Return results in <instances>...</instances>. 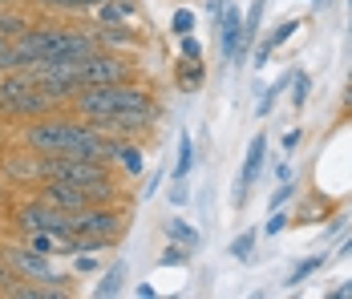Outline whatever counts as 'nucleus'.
Instances as JSON below:
<instances>
[{"label":"nucleus","mask_w":352,"mask_h":299,"mask_svg":"<svg viewBox=\"0 0 352 299\" xmlns=\"http://www.w3.org/2000/svg\"><path fill=\"white\" fill-rule=\"evenodd\" d=\"M65 109H73V113L85 118V122H98V118H122V113H150V118H162L158 98H154L150 85H142V81L89 85V89H81Z\"/></svg>","instance_id":"1"},{"label":"nucleus","mask_w":352,"mask_h":299,"mask_svg":"<svg viewBox=\"0 0 352 299\" xmlns=\"http://www.w3.org/2000/svg\"><path fill=\"white\" fill-rule=\"evenodd\" d=\"M77 77L81 89L89 85H118V81H134L138 77V61L130 53H113V49H98L85 61H77Z\"/></svg>","instance_id":"2"},{"label":"nucleus","mask_w":352,"mask_h":299,"mask_svg":"<svg viewBox=\"0 0 352 299\" xmlns=\"http://www.w3.org/2000/svg\"><path fill=\"white\" fill-rule=\"evenodd\" d=\"M0 259L12 267L21 279H36V283H73L69 275H61V271L53 267V255H41L29 243H4V247H0Z\"/></svg>","instance_id":"3"},{"label":"nucleus","mask_w":352,"mask_h":299,"mask_svg":"<svg viewBox=\"0 0 352 299\" xmlns=\"http://www.w3.org/2000/svg\"><path fill=\"white\" fill-rule=\"evenodd\" d=\"M69 223L77 234H98V239H113V243L126 231V214L118 202H89V206L73 210Z\"/></svg>","instance_id":"4"},{"label":"nucleus","mask_w":352,"mask_h":299,"mask_svg":"<svg viewBox=\"0 0 352 299\" xmlns=\"http://www.w3.org/2000/svg\"><path fill=\"white\" fill-rule=\"evenodd\" d=\"M263 166H267V133L259 130L255 137H251L247 154H243V170H239V182H235V195H231L235 206H243V202H247V195L255 190V182H259Z\"/></svg>","instance_id":"5"},{"label":"nucleus","mask_w":352,"mask_h":299,"mask_svg":"<svg viewBox=\"0 0 352 299\" xmlns=\"http://www.w3.org/2000/svg\"><path fill=\"white\" fill-rule=\"evenodd\" d=\"M53 109H61L57 101L49 98L45 89H25V93H16V98L0 101V118H21V122H29V118H45V113H53Z\"/></svg>","instance_id":"6"},{"label":"nucleus","mask_w":352,"mask_h":299,"mask_svg":"<svg viewBox=\"0 0 352 299\" xmlns=\"http://www.w3.org/2000/svg\"><path fill=\"white\" fill-rule=\"evenodd\" d=\"M41 190H36V199L49 202V206H57V210H81V206H89V195L81 190V186H73L65 178H45V182H36Z\"/></svg>","instance_id":"7"},{"label":"nucleus","mask_w":352,"mask_h":299,"mask_svg":"<svg viewBox=\"0 0 352 299\" xmlns=\"http://www.w3.org/2000/svg\"><path fill=\"white\" fill-rule=\"evenodd\" d=\"M142 154H146V150H142L138 137H109L106 158H109V166H118L122 178H138L142 170H146V158H142Z\"/></svg>","instance_id":"8"},{"label":"nucleus","mask_w":352,"mask_h":299,"mask_svg":"<svg viewBox=\"0 0 352 299\" xmlns=\"http://www.w3.org/2000/svg\"><path fill=\"white\" fill-rule=\"evenodd\" d=\"M219 45H223V61H239L243 57V16H239V8L227 0L223 4V12H219Z\"/></svg>","instance_id":"9"},{"label":"nucleus","mask_w":352,"mask_h":299,"mask_svg":"<svg viewBox=\"0 0 352 299\" xmlns=\"http://www.w3.org/2000/svg\"><path fill=\"white\" fill-rule=\"evenodd\" d=\"M98 45L102 49H113V53H130V49H142L146 45V33L138 25H89Z\"/></svg>","instance_id":"10"},{"label":"nucleus","mask_w":352,"mask_h":299,"mask_svg":"<svg viewBox=\"0 0 352 299\" xmlns=\"http://www.w3.org/2000/svg\"><path fill=\"white\" fill-rule=\"evenodd\" d=\"M85 16H89V25H138L142 8L138 0H102Z\"/></svg>","instance_id":"11"},{"label":"nucleus","mask_w":352,"mask_h":299,"mask_svg":"<svg viewBox=\"0 0 352 299\" xmlns=\"http://www.w3.org/2000/svg\"><path fill=\"white\" fill-rule=\"evenodd\" d=\"M203 81H207V65H203V57H178L175 65V85L182 93H195V89H203Z\"/></svg>","instance_id":"12"},{"label":"nucleus","mask_w":352,"mask_h":299,"mask_svg":"<svg viewBox=\"0 0 352 299\" xmlns=\"http://www.w3.org/2000/svg\"><path fill=\"white\" fill-rule=\"evenodd\" d=\"M296 29H300V21H292V16H287V21H280L272 33L263 36V45H259V49H255V57H251V61H255V69L267 65V61H272V53L280 49L283 41H287V36H296Z\"/></svg>","instance_id":"13"},{"label":"nucleus","mask_w":352,"mask_h":299,"mask_svg":"<svg viewBox=\"0 0 352 299\" xmlns=\"http://www.w3.org/2000/svg\"><path fill=\"white\" fill-rule=\"evenodd\" d=\"M33 12H29V4H8V8H0V36H8V41H16V36L25 33V29H33Z\"/></svg>","instance_id":"14"},{"label":"nucleus","mask_w":352,"mask_h":299,"mask_svg":"<svg viewBox=\"0 0 352 299\" xmlns=\"http://www.w3.org/2000/svg\"><path fill=\"white\" fill-rule=\"evenodd\" d=\"M162 234H166L170 243H182L186 251H199V247H203V231H199V227H190L182 214H170V219L162 223Z\"/></svg>","instance_id":"15"},{"label":"nucleus","mask_w":352,"mask_h":299,"mask_svg":"<svg viewBox=\"0 0 352 299\" xmlns=\"http://www.w3.org/2000/svg\"><path fill=\"white\" fill-rule=\"evenodd\" d=\"M122 291H126V263L118 259V263H109V267H106V275L98 279L94 296H98V299H113V296H122Z\"/></svg>","instance_id":"16"},{"label":"nucleus","mask_w":352,"mask_h":299,"mask_svg":"<svg viewBox=\"0 0 352 299\" xmlns=\"http://www.w3.org/2000/svg\"><path fill=\"white\" fill-rule=\"evenodd\" d=\"M94 4H102V0H29V8H36V12H49V16H69V12H89Z\"/></svg>","instance_id":"17"},{"label":"nucleus","mask_w":352,"mask_h":299,"mask_svg":"<svg viewBox=\"0 0 352 299\" xmlns=\"http://www.w3.org/2000/svg\"><path fill=\"white\" fill-rule=\"evenodd\" d=\"M195 166V137L190 133H178V158H175V182H186Z\"/></svg>","instance_id":"18"},{"label":"nucleus","mask_w":352,"mask_h":299,"mask_svg":"<svg viewBox=\"0 0 352 299\" xmlns=\"http://www.w3.org/2000/svg\"><path fill=\"white\" fill-rule=\"evenodd\" d=\"M33 251H41V255H61V239L65 234H57V231H33V234H21Z\"/></svg>","instance_id":"19"},{"label":"nucleus","mask_w":352,"mask_h":299,"mask_svg":"<svg viewBox=\"0 0 352 299\" xmlns=\"http://www.w3.org/2000/svg\"><path fill=\"white\" fill-rule=\"evenodd\" d=\"M255 243H259V231L251 227V231H243V234H235L231 243H227V255L235 259V263H247L251 259V251H255Z\"/></svg>","instance_id":"20"},{"label":"nucleus","mask_w":352,"mask_h":299,"mask_svg":"<svg viewBox=\"0 0 352 299\" xmlns=\"http://www.w3.org/2000/svg\"><path fill=\"white\" fill-rule=\"evenodd\" d=\"M287 85H292V69L283 73V77L276 81V85H267V89H263V98L255 101V118H267V113H272V105L280 101V93L287 89Z\"/></svg>","instance_id":"21"},{"label":"nucleus","mask_w":352,"mask_h":299,"mask_svg":"<svg viewBox=\"0 0 352 299\" xmlns=\"http://www.w3.org/2000/svg\"><path fill=\"white\" fill-rule=\"evenodd\" d=\"M263 8H267V0H251V8H247V16H243V45H251V41H255V33H259V21H263Z\"/></svg>","instance_id":"22"},{"label":"nucleus","mask_w":352,"mask_h":299,"mask_svg":"<svg viewBox=\"0 0 352 299\" xmlns=\"http://www.w3.org/2000/svg\"><path fill=\"white\" fill-rule=\"evenodd\" d=\"M292 85H296V89H292V105H296V109H304L308 89H312V77H308L304 69H292Z\"/></svg>","instance_id":"23"},{"label":"nucleus","mask_w":352,"mask_h":299,"mask_svg":"<svg viewBox=\"0 0 352 299\" xmlns=\"http://www.w3.org/2000/svg\"><path fill=\"white\" fill-rule=\"evenodd\" d=\"M320 267H324V255H312V259H304V263L292 271V279H287V283H292V287H300V283H304L308 275H316Z\"/></svg>","instance_id":"24"},{"label":"nucleus","mask_w":352,"mask_h":299,"mask_svg":"<svg viewBox=\"0 0 352 299\" xmlns=\"http://www.w3.org/2000/svg\"><path fill=\"white\" fill-rule=\"evenodd\" d=\"M170 29H175L178 36L195 33V12H190V8H178L175 16H170Z\"/></svg>","instance_id":"25"},{"label":"nucleus","mask_w":352,"mask_h":299,"mask_svg":"<svg viewBox=\"0 0 352 299\" xmlns=\"http://www.w3.org/2000/svg\"><path fill=\"white\" fill-rule=\"evenodd\" d=\"M186 259H190V251H186L182 243H170V247L162 251V267H182Z\"/></svg>","instance_id":"26"},{"label":"nucleus","mask_w":352,"mask_h":299,"mask_svg":"<svg viewBox=\"0 0 352 299\" xmlns=\"http://www.w3.org/2000/svg\"><path fill=\"white\" fill-rule=\"evenodd\" d=\"M287 223H292V214L287 210H272V219H267V227H263V234H280V231H287Z\"/></svg>","instance_id":"27"},{"label":"nucleus","mask_w":352,"mask_h":299,"mask_svg":"<svg viewBox=\"0 0 352 299\" xmlns=\"http://www.w3.org/2000/svg\"><path fill=\"white\" fill-rule=\"evenodd\" d=\"M292 195H296V178H292V182H280V190L272 195V210H280V206H287V199H292Z\"/></svg>","instance_id":"28"},{"label":"nucleus","mask_w":352,"mask_h":299,"mask_svg":"<svg viewBox=\"0 0 352 299\" xmlns=\"http://www.w3.org/2000/svg\"><path fill=\"white\" fill-rule=\"evenodd\" d=\"M16 279H21V275H16V271H12V267L4 263V259H0V296H8V291H12V283H16Z\"/></svg>","instance_id":"29"},{"label":"nucleus","mask_w":352,"mask_h":299,"mask_svg":"<svg viewBox=\"0 0 352 299\" xmlns=\"http://www.w3.org/2000/svg\"><path fill=\"white\" fill-rule=\"evenodd\" d=\"M182 57H203V45H199V36H182Z\"/></svg>","instance_id":"30"},{"label":"nucleus","mask_w":352,"mask_h":299,"mask_svg":"<svg viewBox=\"0 0 352 299\" xmlns=\"http://www.w3.org/2000/svg\"><path fill=\"white\" fill-rule=\"evenodd\" d=\"M77 271H81V275L98 271V259H94V251H81V259H77Z\"/></svg>","instance_id":"31"},{"label":"nucleus","mask_w":352,"mask_h":299,"mask_svg":"<svg viewBox=\"0 0 352 299\" xmlns=\"http://www.w3.org/2000/svg\"><path fill=\"white\" fill-rule=\"evenodd\" d=\"M300 137H304L300 130H287V133H283V154H292V150L300 146Z\"/></svg>","instance_id":"32"},{"label":"nucleus","mask_w":352,"mask_h":299,"mask_svg":"<svg viewBox=\"0 0 352 299\" xmlns=\"http://www.w3.org/2000/svg\"><path fill=\"white\" fill-rule=\"evenodd\" d=\"M186 199H190V190H186V182H175V190H170V202H175V206H182Z\"/></svg>","instance_id":"33"},{"label":"nucleus","mask_w":352,"mask_h":299,"mask_svg":"<svg viewBox=\"0 0 352 299\" xmlns=\"http://www.w3.org/2000/svg\"><path fill=\"white\" fill-rule=\"evenodd\" d=\"M344 296H352V279H344L336 291H328V299H344Z\"/></svg>","instance_id":"34"},{"label":"nucleus","mask_w":352,"mask_h":299,"mask_svg":"<svg viewBox=\"0 0 352 299\" xmlns=\"http://www.w3.org/2000/svg\"><path fill=\"white\" fill-rule=\"evenodd\" d=\"M276 174H280V182H292V178H296V166H292V162H280Z\"/></svg>","instance_id":"35"},{"label":"nucleus","mask_w":352,"mask_h":299,"mask_svg":"<svg viewBox=\"0 0 352 299\" xmlns=\"http://www.w3.org/2000/svg\"><path fill=\"white\" fill-rule=\"evenodd\" d=\"M134 296H138V299H154V296H158V291H154L150 283H138V287H134Z\"/></svg>","instance_id":"36"},{"label":"nucleus","mask_w":352,"mask_h":299,"mask_svg":"<svg viewBox=\"0 0 352 299\" xmlns=\"http://www.w3.org/2000/svg\"><path fill=\"white\" fill-rule=\"evenodd\" d=\"M344 113H352V73H349V85H344Z\"/></svg>","instance_id":"37"},{"label":"nucleus","mask_w":352,"mask_h":299,"mask_svg":"<svg viewBox=\"0 0 352 299\" xmlns=\"http://www.w3.org/2000/svg\"><path fill=\"white\" fill-rule=\"evenodd\" d=\"M8 4H29V0H0V8H8Z\"/></svg>","instance_id":"38"},{"label":"nucleus","mask_w":352,"mask_h":299,"mask_svg":"<svg viewBox=\"0 0 352 299\" xmlns=\"http://www.w3.org/2000/svg\"><path fill=\"white\" fill-rule=\"evenodd\" d=\"M349 29H352V0H349Z\"/></svg>","instance_id":"39"},{"label":"nucleus","mask_w":352,"mask_h":299,"mask_svg":"<svg viewBox=\"0 0 352 299\" xmlns=\"http://www.w3.org/2000/svg\"><path fill=\"white\" fill-rule=\"evenodd\" d=\"M4 45H8V36H0V49H4Z\"/></svg>","instance_id":"40"},{"label":"nucleus","mask_w":352,"mask_h":299,"mask_svg":"<svg viewBox=\"0 0 352 299\" xmlns=\"http://www.w3.org/2000/svg\"><path fill=\"white\" fill-rule=\"evenodd\" d=\"M312 4H328V0H312Z\"/></svg>","instance_id":"41"}]
</instances>
